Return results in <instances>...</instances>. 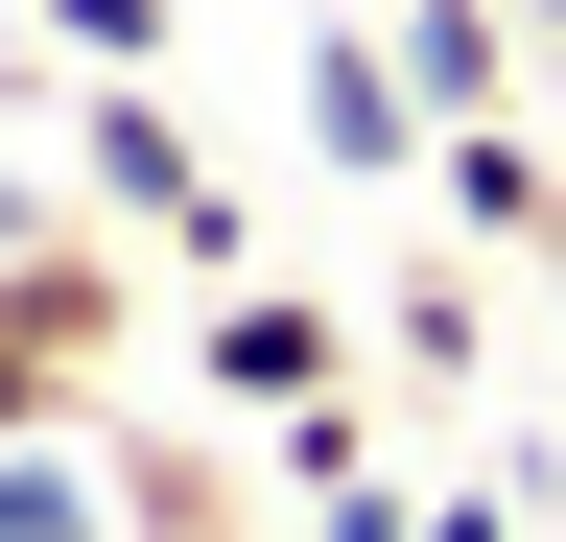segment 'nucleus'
I'll use <instances>...</instances> for the list:
<instances>
[{"instance_id": "nucleus-1", "label": "nucleus", "mask_w": 566, "mask_h": 542, "mask_svg": "<svg viewBox=\"0 0 566 542\" xmlns=\"http://www.w3.org/2000/svg\"><path fill=\"white\" fill-rule=\"evenodd\" d=\"M71 166H95L118 213L189 259V284H237V189H212V142L166 118V72H95V95H71Z\"/></svg>"}, {"instance_id": "nucleus-2", "label": "nucleus", "mask_w": 566, "mask_h": 542, "mask_svg": "<svg viewBox=\"0 0 566 542\" xmlns=\"http://www.w3.org/2000/svg\"><path fill=\"white\" fill-rule=\"evenodd\" d=\"M189 378L237 401V425H307V401H354V307H331V284H212Z\"/></svg>"}, {"instance_id": "nucleus-3", "label": "nucleus", "mask_w": 566, "mask_h": 542, "mask_svg": "<svg viewBox=\"0 0 566 542\" xmlns=\"http://www.w3.org/2000/svg\"><path fill=\"white\" fill-rule=\"evenodd\" d=\"M95 354H118V284L48 236L24 284H0V448H24V425H71V401H95Z\"/></svg>"}, {"instance_id": "nucleus-4", "label": "nucleus", "mask_w": 566, "mask_h": 542, "mask_svg": "<svg viewBox=\"0 0 566 542\" xmlns=\"http://www.w3.org/2000/svg\"><path fill=\"white\" fill-rule=\"evenodd\" d=\"M307 142H331V189H401V166H449V118L401 95L378 24H307Z\"/></svg>"}, {"instance_id": "nucleus-5", "label": "nucleus", "mask_w": 566, "mask_h": 542, "mask_svg": "<svg viewBox=\"0 0 566 542\" xmlns=\"http://www.w3.org/2000/svg\"><path fill=\"white\" fill-rule=\"evenodd\" d=\"M401 95H424V118L472 142V118L520 95V24H495V0H401Z\"/></svg>"}, {"instance_id": "nucleus-6", "label": "nucleus", "mask_w": 566, "mask_h": 542, "mask_svg": "<svg viewBox=\"0 0 566 542\" xmlns=\"http://www.w3.org/2000/svg\"><path fill=\"white\" fill-rule=\"evenodd\" d=\"M424 189H449V213H472V236H566V166L520 142V118H472V142H449V166H424Z\"/></svg>"}, {"instance_id": "nucleus-7", "label": "nucleus", "mask_w": 566, "mask_h": 542, "mask_svg": "<svg viewBox=\"0 0 566 542\" xmlns=\"http://www.w3.org/2000/svg\"><path fill=\"white\" fill-rule=\"evenodd\" d=\"M0 542H118V496H95V448H71V425L0 448Z\"/></svg>"}, {"instance_id": "nucleus-8", "label": "nucleus", "mask_w": 566, "mask_h": 542, "mask_svg": "<svg viewBox=\"0 0 566 542\" xmlns=\"http://www.w3.org/2000/svg\"><path fill=\"white\" fill-rule=\"evenodd\" d=\"M48 47L71 72H166V0H48Z\"/></svg>"}, {"instance_id": "nucleus-9", "label": "nucleus", "mask_w": 566, "mask_h": 542, "mask_svg": "<svg viewBox=\"0 0 566 542\" xmlns=\"http://www.w3.org/2000/svg\"><path fill=\"white\" fill-rule=\"evenodd\" d=\"M48 236H71V213H48V166H24V142H0V284H24V259H48Z\"/></svg>"}, {"instance_id": "nucleus-10", "label": "nucleus", "mask_w": 566, "mask_h": 542, "mask_svg": "<svg viewBox=\"0 0 566 542\" xmlns=\"http://www.w3.org/2000/svg\"><path fill=\"white\" fill-rule=\"evenodd\" d=\"M520 24H543V47H566V0H520Z\"/></svg>"}, {"instance_id": "nucleus-11", "label": "nucleus", "mask_w": 566, "mask_h": 542, "mask_svg": "<svg viewBox=\"0 0 566 542\" xmlns=\"http://www.w3.org/2000/svg\"><path fill=\"white\" fill-rule=\"evenodd\" d=\"M543 284H566V236H543Z\"/></svg>"}]
</instances>
